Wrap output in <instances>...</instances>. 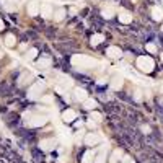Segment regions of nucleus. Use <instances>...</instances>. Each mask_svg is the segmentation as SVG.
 <instances>
[{"instance_id": "29", "label": "nucleus", "mask_w": 163, "mask_h": 163, "mask_svg": "<svg viewBox=\"0 0 163 163\" xmlns=\"http://www.w3.org/2000/svg\"><path fill=\"white\" fill-rule=\"evenodd\" d=\"M43 101H46V103H51V101H52V96H43Z\"/></svg>"}, {"instance_id": "10", "label": "nucleus", "mask_w": 163, "mask_h": 163, "mask_svg": "<svg viewBox=\"0 0 163 163\" xmlns=\"http://www.w3.org/2000/svg\"><path fill=\"white\" fill-rule=\"evenodd\" d=\"M75 117H77V113H75L74 109H67V111H64V114H62V119H64L65 122H74Z\"/></svg>"}, {"instance_id": "8", "label": "nucleus", "mask_w": 163, "mask_h": 163, "mask_svg": "<svg viewBox=\"0 0 163 163\" xmlns=\"http://www.w3.org/2000/svg\"><path fill=\"white\" fill-rule=\"evenodd\" d=\"M99 140H101V139H99V135L95 134V132H92V134H87V135H85V144H87V145H96Z\"/></svg>"}, {"instance_id": "27", "label": "nucleus", "mask_w": 163, "mask_h": 163, "mask_svg": "<svg viewBox=\"0 0 163 163\" xmlns=\"http://www.w3.org/2000/svg\"><path fill=\"white\" fill-rule=\"evenodd\" d=\"M147 51H149V52H155L157 51V47H155V44H147Z\"/></svg>"}, {"instance_id": "33", "label": "nucleus", "mask_w": 163, "mask_h": 163, "mask_svg": "<svg viewBox=\"0 0 163 163\" xmlns=\"http://www.w3.org/2000/svg\"><path fill=\"white\" fill-rule=\"evenodd\" d=\"M162 59H163V54H162Z\"/></svg>"}, {"instance_id": "13", "label": "nucleus", "mask_w": 163, "mask_h": 163, "mask_svg": "<svg viewBox=\"0 0 163 163\" xmlns=\"http://www.w3.org/2000/svg\"><path fill=\"white\" fill-rule=\"evenodd\" d=\"M119 21L124 23V25H129V23L132 21V15L129 13V11H121L119 13Z\"/></svg>"}, {"instance_id": "32", "label": "nucleus", "mask_w": 163, "mask_h": 163, "mask_svg": "<svg viewBox=\"0 0 163 163\" xmlns=\"http://www.w3.org/2000/svg\"><path fill=\"white\" fill-rule=\"evenodd\" d=\"M2 29H4V21L0 20V31H2Z\"/></svg>"}, {"instance_id": "15", "label": "nucleus", "mask_w": 163, "mask_h": 163, "mask_svg": "<svg viewBox=\"0 0 163 163\" xmlns=\"http://www.w3.org/2000/svg\"><path fill=\"white\" fill-rule=\"evenodd\" d=\"M38 65L41 69H49L51 67V59L47 56H44V57H41V59L38 60Z\"/></svg>"}, {"instance_id": "34", "label": "nucleus", "mask_w": 163, "mask_h": 163, "mask_svg": "<svg viewBox=\"0 0 163 163\" xmlns=\"http://www.w3.org/2000/svg\"><path fill=\"white\" fill-rule=\"evenodd\" d=\"M162 31H163V26H162Z\"/></svg>"}, {"instance_id": "19", "label": "nucleus", "mask_w": 163, "mask_h": 163, "mask_svg": "<svg viewBox=\"0 0 163 163\" xmlns=\"http://www.w3.org/2000/svg\"><path fill=\"white\" fill-rule=\"evenodd\" d=\"M83 108H85V109H93V108H96L95 99H88V98H87L85 101H83Z\"/></svg>"}, {"instance_id": "23", "label": "nucleus", "mask_w": 163, "mask_h": 163, "mask_svg": "<svg viewBox=\"0 0 163 163\" xmlns=\"http://www.w3.org/2000/svg\"><path fill=\"white\" fill-rule=\"evenodd\" d=\"M104 160H106V150H103V152L96 157V158H95V163H104Z\"/></svg>"}, {"instance_id": "6", "label": "nucleus", "mask_w": 163, "mask_h": 163, "mask_svg": "<svg viewBox=\"0 0 163 163\" xmlns=\"http://www.w3.org/2000/svg\"><path fill=\"white\" fill-rule=\"evenodd\" d=\"M39 11H41V5H39V2H36V0L29 2L28 4V13L31 15V16H36Z\"/></svg>"}, {"instance_id": "12", "label": "nucleus", "mask_w": 163, "mask_h": 163, "mask_svg": "<svg viewBox=\"0 0 163 163\" xmlns=\"http://www.w3.org/2000/svg\"><path fill=\"white\" fill-rule=\"evenodd\" d=\"M74 95H75V99H78V101H85L87 98H88V93H87V90H83V88H75V92H74Z\"/></svg>"}, {"instance_id": "7", "label": "nucleus", "mask_w": 163, "mask_h": 163, "mask_svg": "<svg viewBox=\"0 0 163 163\" xmlns=\"http://www.w3.org/2000/svg\"><path fill=\"white\" fill-rule=\"evenodd\" d=\"M41 15H43L44 18H51L54 15V11H52V5L51 4H47V2H44L43 5H41Z\"/></svg>"}, {"instance_id": "16", "label": "nucleus", "mask_w": 163, "mask_h": 163, "mask_svg": "<svg viewBox=\"0 0 163 163\" xmlns=\"http://www.w3.org/2000/svg\"><path fill=\"white\" fill-rule=\"evenodd\" d=\"M103 41H104L103 34H93L92 36V44H93V46H98V44H101Z\"/></svg>"}, {"instance_id": "20", "label": "nucleus", "mask_w": 163, "mask_h": 163, "mask_svg": "<svg viewBox=\"0 0 163 163\" xmlns=\"http://www.w3.org/2000/svg\"><path fill=\"white\" fill-rule=\"evenodd\" d=\"M15 43H16V39H15L13 34H7V38H5V44H7L8 47L15 46Z\"/></svg>"}, {"instance_id": "11", "label": "nucleus", "mask_w": 163, "mask_h": 163, "mask_svg": "<svg viewBox=\"0 0 163 163\" xmlns=\"http://www.w3.org/2000/svg\"><path fill=\"white\" fill-rule=\"evenodd\" d=\"M122 83H124L122 77H121V75H114L113 80H111V88H113V90H119L121 87H122Z\"/></svg>"}, {"instance_id": "9", "label": "nucleus", "mask_w": 163, "mask_h": 163, "mask_svg": "<svg viewBox=\"0 0 163 163\" xmlns=\"http://www.w3.org/2000/svg\"><path fill=\"white\" fill-rule=\"evenodd\" d=\"M106 56H108V57H111V59H117V57H121V56H122V52H121V49H119V47H114V46H111V47H108V51H106Z\"/></svg>"}, {"instance_id": "5", "label": "nucleus", "mask_w": 163, "mask_h": 163, "mask_svg": "<svg viewBox=\"0 0 163 163\" xmlns=\"http://www.w3.org/2000/svg\"><path fill=\"white\" fill-rule=\"evenodd\" d=\"M39 147H41V150H44V152H49V150H52L54 147H56V140H54V139H44V140L39 144Z\"/></svg>"}, {"instance_id": "18", "label": "nucleus", "mask_w": 163, "mask_h": 163, "mask_svg": "<svg viewBox=\"0 0 163 163\" xmlns=\"http://www.w3.org/2000/svg\"><path fill=\"white\" fill-rule=\"evenodd\" d=\"M52 16H54V20H56V21H60V20L65 16V10H64V8H59V10H57Z\"/></svg>"}, {"instance_id": "31", "label": "nucleus", "mask_w": 163, "mask_h": 163, "mask_svg": "<svg viewBox=\"0 0 163 163\" xmlns=\"http://www.w3.org/2000/svg\"><path fill=\"white\" fill-rule=\"evenodd\" d=\"M142 131L145 132V134H149V132H150V127H149V126H144V127H142Z\"/></svg>"}, {"instance_id": "14", "label": "nucleus", "mask_w": 163, "mask_h": 163, "mask_svg": "<svg viewBox=\"0 0 163 163\" xmlns=\"http://www.w3.org/2000/svg\"><path fill=\"white\" fill-rule=\"evenodd\" d=\"M152 16H153V20H157V21L163 20V10L160 7H153L152 8Z\"/></svg>"}, {"instance_id": "26", "label": "nucleus", "mask_w": 163, "mask_h": 163, "mask_svg": "<svg viewBox=\"0 0 163 163\" xmlns=\"http://www.w3.org/2000/svg\"><path fill=\"white\" fill-rule=\"evenodd\" d=\"M92 121H95V122L101 121V114H99V113H92Z\"/></svg>"}, {"instance_id": "30", "label": "nucleus", "mask_w": 163, "mask_h": 163, "mask_svg": "<svg viewBox=\"0 0 163 163\" xmlns=\"http://www.w3.org/2000/svg\"><path fill=\"white\" fill-rule=\"evenodd\" d=\"M82 134H83V132H82V131H80V132H77V144L82 140Z\"/></svg>"}, {"instance_id": "22", "label": "nucleus", "mask_w": 163, "mask_h": 163, "mask_svg": "<svg viewBox=\"0 0 163 163\" xmlns=\"http://www.w3.org/2000/svg\"><path fill=\"white\" fill-rule=\"evenodd\" d=\"M121 157H122V152H121V150H116V152L113 153V155H111V163H116V162H119V158Z\"/></svg>"}, {"instance_id": "1", "label": "nucleus", "mask_w": 163, "mask_h": 163, "mask_svg": "<svg viewBox=\"0 0 163 163\" xmlns=\"http://www.w3.org/2000/svg\"><path fill=\"white\" fill-rule=\"evenodd\" d=\"M72 64L78 69H90V67H93V65H96V60L88 57V56H80V54H77V56H72Z\"/></svg>"}, {"instance_id": "25", "label": "nucleus", "mask_w": 163, "mask_h": 163, "mask_svg": "<svg viewBox=\"0 0 163 163\" xmlns=\"http://www.w3.org/2000/svg\"><path fill=\"white\" fill-rule=\"evenodd\" d=\"M36 54H38V51H36V49H29L28 54H26V59H34Z\"/></svg>"}, {"instance_id": "3", "label": "nucleus", "mask_w": 163, "mask_h": 163, "mask_svg": "<svg viewBox=\"0 0 163 163\" xmlns=\"http://www.w3.org/2000/svg\"><path fill=\"white\" fill-rule=\"evenodd\" d=\"M43 90H44V83H34V85H31L28 90V98L29 99L39 98V95H43Z\"/></svg>"}, {"instance_id": "2", "label": "nucleus", "mask_w": 163, "mask_h": 163, "mask_svg": "<svg viewBox=\"0 0 163 163\" xmlns=\"http://www.w3.org/2000/svg\"><path fill=\"white\" fill-rule=\"evenodd\" d=\"M135 65H137V69L140 72H145V74H149V72L153 70V59L149 56H140L137 59V62H135Z\"/></svg>"}, {"instance_id": "4", "label": "nucleus", "mask_w": 163, "mask_h": 163, "mask_svg": "<svg viewBox=\"0 0 163 163\" xmlns=\"http://www.w3.org/2000/svg\"><path fill=\"white\" fill-rule=\"evenodd\" d=\"M46 122H47L46 116H33V117H29V121H26V124H28L29 127H41V126H44Z\"/></svg>"}, {"instance_id": "21", "label": "nucleus", "mask_w": 163, "mask_h": 163, "mask_svg": "<svg viewBox=\"0 0 163 163\" xmlns=\"http://www.w3.org/2000/svg\"><path fill=\"white\" fill-rule=\"evenodd\" d=\"M29 80H31V75H29V74H23L21 77H20V80H18V83H20V85H26Z\"/></svg>"}, {"instance_id": "24", "label": "nucleus", "mask_w": 163, "mask_h": 163, "mask_svg": "<svg viewBox=\"0 0 163 163\" xmlns=\"http://www.w3.org/2000/svg\"><path fill=\"white\" fill-rule=\"evenodd\" d=\"M93 158V152H87L85 155H83V160H82V162L83 163H90V160Z\"/></svg>"}, {"instance_id": "17", "label": "nucleus", "mask_w": 163, "mask_h": 163, "mask_svg": "<svg viewBox=\"0 0 163 163\" xmlns=\"http://www.w3.org/2000/svg\"><path fill=\"white\" fill-rule=\"evenodd\" d=\"M101 15H103V18H106V20H109V18H113L114 16V10H113V8H103V11H101Z\"/></svg>"}, {"instance_id": "28", "label": "nucleus", "mask_w": 163, "mask_h": 163, "mask_svg": "<svg viewBox=\"0 0 163 163\" xmlns=\"http://www.w3.org/2000/svg\"><path fill=\"white\" fill-rule=\"evenodd\" d=\"M135 99H137V101H140V99H142V93H140V90H137V92H135Z\"/></svg>"}]
</instances>
